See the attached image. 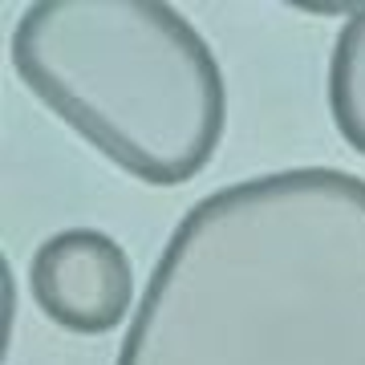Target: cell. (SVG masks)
<instances>
[{
	"label": "cell",
	"mask_w": 365,
	"mask_h": 365,
	"mask_svg": "<svg viewBox=\"0 0 365 365\" xmlns=\"http://www.w3.org/2000/svg\"><path fill=\"white\" fill-rule=\"evenodd\" d=\"M13 317H16V284H13V268L4 264V345L13 337Z\"/></svg>",
	"instance_id": "cell-5"
},
{
	"label": "cell",
	"mask_w": 365,
	"mask_h": 365,
	"mask_svg": "<svg viewBox=\"0 0 365 365\" xmlns=\"http://www.w3.org/2000/svg\"><path fill=\"white\" fill-rule=\"evenodd\" d=\"M114 365H365V179L292 167L199 199Z\"/></svg>",
	"instance_id": "cell-1"
},
{
	"label": "cell",
	"mask_w": 365,
	"mask_h": 365,
	"mask_svg": "<svg viewBox=\"0 0 365 365\" xmlns=\"http://www.w3.org/2000/svg\"><path fill=\"white\" fill-rule=\"evenodd\" d=\"M329 110L341 138L365 155V9L349 13L329 61Z\"/></svg>",
	"instance_id": "cell-4"
},
{
	"label": "cell",
	"mask_w": 365,
	"mask_h": 365,
	"mask_svg": "<svg viewBox=\"0 0 365 365\" xmlns=\"http://www.w3.org/2000/svg\"><path fill=\"white\" fill-rule=\"evenodd\" d=\"M29 292L49 321L69 333H110L134 300V268L126 248L93 227L49 235L29 260Z\"/></svg>",
	"instance_id": "cell-3"
},
{
	"label": "cell",
	"mask_w": 365,
	"mask_h": 365,
	"mask_svg": "<svg viewBox=\"0 0 365 365\" xmlns=\"http://www.w3.org/2000/svg\"><path fill=\"white\" fill-rule=\"evenodd\" d=\"M13 66L66 126L150 187L191 182L220 150L223 69L175 4L41 0L13 29Z\"/></svg>",
	"instance_id": "cell-2"
}]
</instances>
